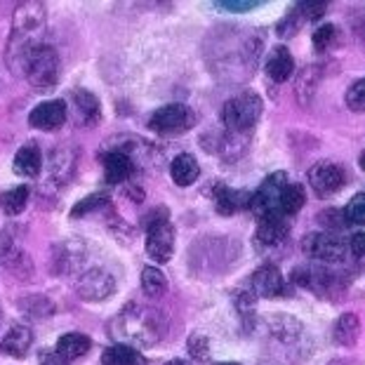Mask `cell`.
<instances>
[{"instance_id":"1","label":"cell","mask_w":365,"mask_h":365,"mask_svg":"<svg viewBox=\"0 0 365 365\" xmlns=\"http://www.w3.org/2000/svg\"><path fill=\"white\" fill-rule=\"evenodd\" d=\"M45 31V5L24 3L17 7L12 21L10 43L5 50V61L14 76H26L34 54L43 48L41 38Z\"/></svg>"},{"instance_id":"2","label":"cell","mask_w":365,"mask_h":365,"mask_svg":"<svg viewBox=\"0 0 365 365\" xmlns=\"http://www.w3.org/2000/svg\"><path fill=\"white\" fill-rule=\"evenodd\" d=\"M262 111H264L262 97L257 92L245 90L222 106V123L231 132H245L257 125V120L262 118Z\"/></svg>"},{"instance_id":"3","label":"cell","mask_w":365,"mask_h":365,"mask_svg":"<svg viewBox=\"0 0 365 365\" xmlns=\"http://www.w3.org/2000/svg\"><path fill=\"white\" fill-rule=\"evenodd\" d=\"M198 115L186 104H168L160 106L149 118V128L160 137H180L191 128H196Z\"/></svg>"},{"instance_id":"4","label":"cell","mask_w":365,"mask_h":365,"mask_svg":"<svg viewBox=\"0 0 365 365\" xmlns=\"http://www.w3.org/2000/svg\"><path fill=\"white\" fill-rule=\"evenodd\" d=\"M287 186V175L285 173H274L269 175L267 180L262 182V186L252 193L250 198V212L257 217V220H267L271 215L281 212V193Z\"/></svg>"},{"instance_id":"5","label":"cell","mask_w":365,"mask_h":365,"mask_svg":"<svg viewBox=\"0 0 365 365\" xmlns=\"http://www.w3.org/2000/svg\"><path fill=\"white\" fill-rule=\"evenodd\" d=\"M59 76H61V61H59L57 50L43 45L29 64V71H26L29 83L34 85L36 90H50L59 83Z\"/></svg>"},{"instance_id":"6","label":"cell","mask_w":365,"mask_h":365,"mask_svg":"<svg viewBox=\"0 0 365 365\" xmlns=\"http://www.w3.org/2000/svg\"><path fill=\"white\" fill-rule=\"evenodd\" d=\"M130 312H123L118 316V323H115V335L123 337V339H130V341H137V344H144V346H149L156 341V330L151 328V316L149 314H137V307L132 309L130 307Z\"/></svg>"},{"instance_id":"7","label":"cell","mask_w":365,"mask_h":365,"mask_svg":"<svg viewBox=\"0 0 365 365\" xmlns=\"http://www.w3.org/2000/svg\"><path fill=\"white\" fill-rule=\"evenodd\" d=\"M346 182L344 170L335 163H316V165L309 170V184L318 198H330L335 196L337 191H341V186Z\"/></svg>"},{"instance_id":"8","label":"cell","mask_w":365,"mask_h":365,"mask_svg":"<svg viewBox=\"0 0 365 365\" xmlns=\"http://www.w3.org/2000/svg\"><path fill=\"white\" fill-rule=\"evenodd\" d=\"M302 247H304V252L309 255V257H314L318 262H339L344 259L346 255V243L337 236L328 234V231H316V234H309L304 238V243H302Z\"/></svg>"},{"instance_id":"9","label":"cell","mask_w":365,"mask_h":365,"mask_svg":"<svg viewBox=\"0 0 365 365\" xmlns=\"http://www.w3.org/2000/svg\"><path fill=\"white\" fill-rule=\"evenodd\" d=\"M146 252L158 264L170 262L175 255V227L173 222H160L146 227Z\"/></svg>"},{"instance_id":"10","label":"cell","mask_w":365,"mask_h":365,"mask_svg":"<svg viewBox=\"0 0 365 365\" xmlns=\"http://www.w3.org/2000/svg\"><path fill=\"white\" fill-rule=\"evenodd\" d=\"M76 290L85 302H104L115 292V278L104 269H90L78 278Z\"/></svg>"},{"instance_id":"11","label":"cell","mask_w":365,"mask_h":365,"mask_svg":"<svg viewBox=\"0 0 365 365\" xmlns=\"http://www.w3.org/2000/svg\"><path fill=\"white\" fill-rule=\"evenodd\" d=\"M252 292L257 297L276 299L285 292V278L274 264H264L252 274Z\"/></svg>"},{"instance_id":"12","label":"cell","mask_w":365,"mask_h":365,"mask_svg":"<svg viewBox=\"0 0 365 365\" xmlns=\"http://www.w3.org/2000/svg\"><path fill=\"white\" fill-rule=\"evenodd\" d=\"M64 120H66V104L61 99L38 104L29 115V125L38 130H57L64 125Z\"/></svg>"},{"instance_id":"13","label":"cell","mask_w":365,"mask_h":365,"mask_svg":"<svg viewBox=\"0 0 365 365\" xmlns=\"http://www.w3.org/2000/svg\"><path fill=\"white\" fill-rule=\"evenodd\" d=\"M287 236H290V222H287V217L283 212L267 217L257 227V243L264 247L281 245Z\"/></svg>"},{"instance_id":"14","label":"cell","mask_w":365,"mask_h":365,"mask_svg":"<svg viewBox=\"0 0 365 365\" xmlns=\"http://www.w3.org/2000/svg\"><path fill=\"white\" fill-rule=\"evenodd\" d=\"M250 198L252 193L247 191H236V189H229V186H215V203H217V212L220 215H234L240 212L250 205Z\"/></svg>"},{"instance_id":"15","label":"cell","mask_w":365,"mask_h":365,"mask_svg":"<svg viewBox=\"0 0 365 365\" xmlns=\"http://www.w3.org/2000/svg\"><path fill=\"white\" fill-rule=\"evenodd\" d=\"M294 71V59L287 48L278 45V48L271 50L269 59H267V76L274 83H285Z\"/></svg>"},{"instance_id":"16","label":"cell","mask_w":365,"mask_h":365,"mask_svg":"<svg viewBox=\"0 0 365 365\" xmlns=\"http://www.w3.org/2000/svg\"><path fill=\"white\" fill-rule=\"evenodd\" d=\"M359 335H361V321L351 312L341 314L335 321V325H332V341L339 346H354L359 341Z\"/></svg>"},{"instance_id":"17","label":"cell","mask_w":365,"mask_h":365,"mask_svg":"<svg viewBox=\"0 0 365 365\" xmlns=\"http://www.w3.org/2000/svg\"><path fill=\"white\" fill-rule=\"evenodd\" d=\"M132 173V160L128 153L111 151L104 156V180L106 184H123Z\"/></svg>"},{"instance_id":"18","label":"cell","mask_w":365,"mask_h":365,"mask_svg":"<svg viewBox=\"0 0 365 365\" xmlns=\"http://www.w3.org/2000/svg\"><path fill=\"white\" fill-rule=\"evenodd\" d=\"M31 341H34V335H31V328L26 325H14V328L7 330V335L0 341V351L7 356H24L29 351Z\"/></svg>"},{"instance_id":"19","label":"cell","mask_w":365,"mask_h":365,"mask_svg":"<svg viewBox=\"0 0 365 365\" xmlns=\"http://www.w3.org/2000/svg\"><path fill=\"white\" fill-rule=\"evenodd\" d=\"M43 168V153L36 144H26L14 153V173L21 177H36Z\"/></svg>"},{"instance_id":"20","label":"cell","mask_w":365,"mask_h":365,"mask_svg":"<svg viewBox=\"0 0 365 365\" xmlns=\"http://www.w3.org/2000/svg\"><path fill=\"white\" fill-rule=\"evenodd\" d=\"M170 175H173L177 186H189L198 180L200 165L191 153H180V156L173 160V165H170Z\"/></svg>"},{"instance_id":"21","label":"cell","mask_w":365,"mask_h":365,"mask_svg":"<svg viewBox=\"0 0 365 365\" xmlns=\"http://www.w3.org/2000/svg\"><path fill=\"white\" fill-rule=\"evenodd\" d=\"M90 346H92V341L88 335H83V332H68V335H64L57 341V354L61 359L73 361V359H81L83 354H88Z\"/></svg>"},{"instance_id":"22","label":"cell","mask_w":365,"mask_h":365,"mask_svg":"<svg viewBox=\"0 0 365 365\" xmlns=\"http://www.w3.org/2000/svg\"><path fill=\"white\" fill-rule=\"evenodd\" d=\"M142 354H137L132 346L113 344L102 354V365H142Z\"/></svg>"},{"instance_id":"23","label":"cell","mask_w":365,"mask_h":365,"mask_svg":"<svg viewBox=\"0 0 365 365\" xmlns=\"http://www.w3.org/2000/svg\"><path fill=\"white\" fill-rule=\"evenodd\" d=\"M307 203V191L302 184H287L283 193H281V212L285 217L297 215Z\"/></svg>"},{"instance_id":"24","label":"cell","mask_w":365,"mask_h":365,"mask_svg":"<svg viewBox=\"0 0 365 365\" xmlns=\"http://www.w3.org/2000/svg\"><path fill=\"white\" fill-rule=\"evenodd\" d=\"M318 81H321V76H318L316 66H307L304 71L299 73L297 83H294V95H297L299 104H309V99L314 97V92L318 88Z\"/></svg>"},{"instance_id":"25","label":"cell","mask_w":365,"mask_h":365,"mask_svg":"<svg viewBox=\"0 0 365 365\" xmlns=\"http://www.w3.org/2000/svg\"><path fill=\"white\" fill-rule=\"evenodd\" d=\"M29 203V189L26 186H17V189H10V191H5L3 196H0V207H3V212L5 215H19L21 210L26 207Z\"/></svg>"},{"instance_id":"26","label":"cell","mask_w":365,"mask_h":365,"mask_svg":"<svg viewBox=\"0 0 365 365\" xmlns=\"http://www.w3.org/2000/svg\"><path fill=\"white\" fill-rule=\"evenodd\" d=\"M165 274L158 269V267H146L142 271V290L146 297H160L165 292Z\"/></svg>"},{"instance_id":"27","label":"cell","mask_w":365,"mask_h":365,"mask_svg":"<svg viewBox=\"0 0 365 365\" xmlns=\"http://www.w3.org/2000/svg\"><path fill=\"white\" fill-rule=\"evenodd\" d=\"M73 102H76V106H78V111L85 115V120H97L99 113H102V104H99V99L88 90H76Z\"/></svg>"},{"instance_id":"28","label":"cell","mask_w":365,"mask_h":365,"mask_svg":"<svg viewBox=\"0 0 365 365\" xmlns=\"http://www.w3.org/2000/svg\"><path fill=\"white\" fill-rule=\"evenodd\" d=\"M314 50L316 52H328L330 48H335L337 43V29L332 24H323L314 31Z\"/></svg>"},{"instance_id":"29","label":"cell","mask_w":365,"mask_h":365,"mask_svg":"<svg viewBox=\"0 0 365 365\" xmlns=\"http://www.w3.org/2000/svg\"><path fill=\"white\" fill-rule=\"evenodd\" d=\"M344 217H346V224L365 227V193H356V196L349 200Z\"/></svg>"},{"instance_id":"30","label":"cell","mask_w":365,"mask_h":365,"mask_svg":"<svg viewBox=\"0 0 365 365\" xmlns=\"http://www.w3.org/2000/svg\"><path fill=\"white\" fill-rule=\"evenodd\" d=\"M108 203L106 193H92V196H85L81 203H76V207L71 210V217H85L92 210H102Z\"/></svg>"},{"instance_id":"31","label":"cell","mask_w":365,"mask_h":365,"mask_svg":"<svg viewBox=\"0 0 365 365\" xmlns=\"http://www.w3.org/2000/svg\"><path fill=\"white\" fill-rule=\"evenodd\" d=\"M346 106L356 113H365V78L356 81L346 90Z\"/></svg>"},{"instance_id":"32","label":"cell","mask_w":365,"mask_h":365,"mask_svg":"<svg viewBox=\"0 0 365 365\" xmlns=\"http://www.w3.org/2000/svg\"><path fill=\"white\" fill-rule=\"evenodd\" d=\"M186 349H189L193 361H207L210 359V341L203 335H191L189 341H186Z\"/></svg>"},{"instance_id":"33","label":"cell","mask_w":365,"mask_h":365,"mask_svg":"<svg viewBox=\"0 0 365 365\" xmlns=\"http://www.w3.org/2000/svg\"><path fill=\"white\" fill-rule=\"evenodd\" d=\"M318 222H321L325 229L346 227V217H344V212H339V210H323V212L318 215Z\"/></svg>"},{"instance_id":"34","label":"cell","mask_w":365,"mask_h":365,"mask_svg":"<svg viewBox=\"0 0 365 365\" xmlns=\"http://www.w3.org/2000/svg\"><path fill=\"white\" fill-rule=\"evenodd\" d=\"M255 304H257V294L252 292V287L250 290H243V292H238L236 294V307H238V312L250 318L255 314Z\"/></svg>"},{"instance_id":"35","label":"cell","mask_w":365,"mask_h":365,"mask_svg":"<svg viewBox=\"0 0 365 365\" xmlns=\"http://www.w3.org/2000/svg\"><path fill=\"white\" fill-rule=\"evenodd\" d=\"M262 3L257 0H227V3H217V7H222V10H229V12H247V10H255V7H259Z\"/></svg>"},{"instance_id":"36","label":"cell","mask_w":365,"mask_h":365,"mask_svg":"<svg viewBox=\"0 0 365 365\" xmlns=\"http://www.w3.org/2000/svg\"><path fill=\"white\" fill-rule=\"evenodd\" d=\"M349 247H351V252L356 255V257H365V231H363V234L351 236V240H349Z\"/></svg>"},{"instance_id":"37","label":"cell","mask_w":365,"mask_h":365,"mask_svg":"<svg viewBox=\"0 0 365 365\" xmlns=\"http://www.w3.org/2000/svg\"><path fill=\"white\" fill-rule=\"evenodd\" d=\"M41 363H43V365H68V361H66V359H61V356H59L57 351H45V354L41 356Z\"/></svg>"},{"instance_id":"38","label":"cell","mask_w":365,"mask_h":365,"mask_svg":"<svg viewBox=\"0 0 365 365\" xmlns=\"http://www.w3.org/2000/svg\"><path fill=\"white\" fill-rule=\"evenodd\" d=\"M165 365H191L189 361H184V359H175V361H170V363H165Z\"/></svg>"},{"instance_id":"39","label":"cell","mask_w":365,"mask_h":365,"mask_svg":"<svg viewBox=\"0 0 365 365\" xmlns=\"http://www.w3.org/2000/svg\"><path fill=\"white\" fill-rule=\"evenodd\" d=\"M359 163H361V168L365 170V151L361 153V158H359Z\"/></svg>"},{"instance_id":"40","label":"cell","mask_w":365,"mask_h":365,"mask_svg":"<svg viewBox=\"0 0 365 365\" xmlns=\"http://www.w3.org/2000/svg\"><path fill=\"white\" fill-rule=\"evenodd\" d=\"M215 365H238V363H229V361H224V363H215Z\"/></svg>"}]
</instances>
